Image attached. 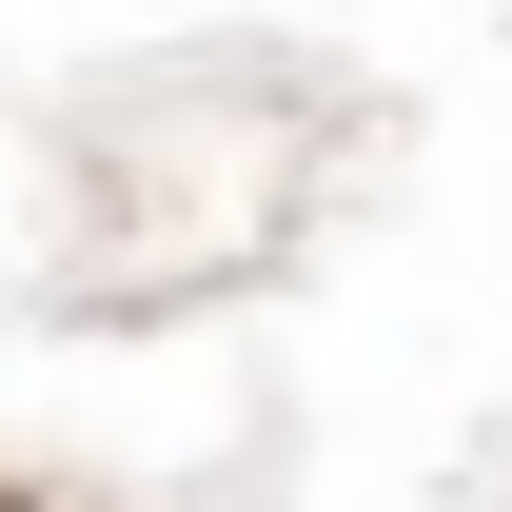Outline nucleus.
Returning a JSON list of instances; mask_svg holds the SVG:
<instances>
[{"mask_svg": "<svg viewBox=\"0 0 512 512\" xmlns=\"http://www.w3.org/2000/svg\"><path fill=\"white\" fill-rule=\"evenodd\" d=\"M375 99L335 60H276V40H178V60H119L60 99V256H40V316L79 335H178L276 296L296 256L355 217L375 178Z\"/></svg>", "mask_w": 512, "mask_h": 512, "instance_id": "obj_1", "label": "nucleus"}]
</instances>
